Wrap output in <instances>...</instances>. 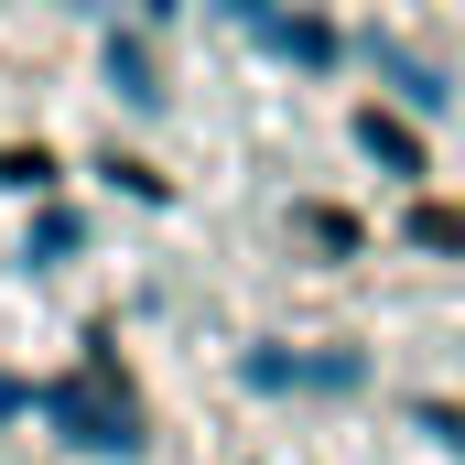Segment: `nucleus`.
Segmentation results:
<instances>
[{
    "instance_id": "obj_2",
    "label": "nucleus",
    "mask_w": 465,
    "mask_h": 465,
    "mask_svg": "<svg viewBox=\"0 0 465 465\" xmlns=\"http://www.w3.org/2000/svg\"><path fill=\"white\" fill-rule=\"evenodd\" d=\"M357 141H368V152H379V163H390V173H422V152H411V130H401V119H357Z\"/></svg>"
},
{
    "instance_id": "obj_1",
    "label": "nucleus",
    "mask_w": 465,
    "mask_h": 465,
    "mask_svg": "<svg viewBox=\"0 0 465 465\" xmlns=\"http://www.w3.org/2000/svg\"><path fill=\"white\" fill-rule=\"evenodd\" d=\"M44 411H54V422H76V444H130V401H109L98 379H65V390H44Z\"/></svg>"
}]
</instances>
